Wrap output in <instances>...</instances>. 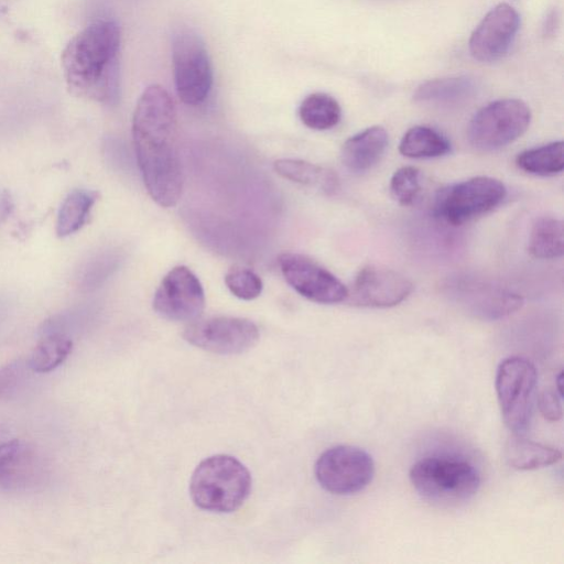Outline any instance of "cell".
<instances>
[{"instance_id": "cell-13", "label": "cell", "mask_w": 564, "mask_h": 564, "mask_svg": "<svg viewBox=\"0 0 564 564\" xmlns=\"http://www.w3.org/2000/svg\"><path fill=\"white\" fill-rule=\"evenodd\" d=\"M446 290L464 310L484 319H497L518 311L523 299L512 290L471 276L453 279Z\"/></svg>"}, {"instance_id": "cell-4", "label": "cell", "mask_w": 564, "mask_h": 564, "mask_svg": "<svg viewBox=\"0 0 564 564\" xmlns=\"http://www.w3.org/2000/svg\"><path fill=\"white\" fill-rule=\"evenodd\" d=\"M410 480L416 492L438 507H458L478 491L480 475L469 462L451 456H429L415 462Z\"/></svg>"}, {"instance_id": "cell-29", "label": "cell", "mask_w": 564, "mask_h": 564, "mask_svg": "<svg viewBox=\"0 0 564 564\" xmlns=\"http://www.w3.org/2000/svg\"><path fill=\"white\" fill-rule=\"evenodd\" d=\"M31 370L28 361L13 360L0 367V401L8 399L21 387Z\"/></svg>"}, {"instance_id": "cell-21", "label": "cell", "mask_w": 564, "mask_h": 564, "mask_svg": "<svg viewBox=\"0 0 564 564\" xmlns=\"http://www.w3.org/2000/svg\"><path fill=\"white\" fill-rule=\"evenodd\" d=\"M399 151L411 159L438 158L451 151V142L433 128L415 126L402 137Z\"/></svg>"}, {"instance_id": "cell-33", "label": "cell", "mask_w": 564, "mask_h": 564, "mask_svg": "<svg viewBox=\"0 0 564 564\" xmlns=\"http://www.w3.org/2000/svg\"><path fill=\"white\" fill-rule=\"evenodd\" d=\"M562 377H563V373L560 372L557 378H556V387H557V394L562 398Z\"/></svg>"}, {"instance_id": "cell-26", "label": "cell", "mask_w": 564, "mask_h": 564, "mask_svg": "<svg viewBox=\"0 0 564 564\" xmlns=\"http://www.w3.org/2000/svg\"><path fill=\"white\" fill-rule=\"evenodd\" d=\"M517 166L533 175L552 176L564 169L563 141H553L518 154Z\"/></svg>"}, {"instance_id": "cell-6", "label": "cell", "mask_w": 564, "mask_h": 564, "mask_svg": "<svg viewBox=\"0 0 564 564\" xmlns=\"http://www.w3.org/2000/svg\"><path fill=\"white\" fill-rule=\"evenodd\" d=\"M175 89L188 106L203 104L213 86L212 61L203 39L191 29L178 30L172 39Z\"/></svg>"}, {"instance_id": "cell-19", "label": "cell", "mask_w": 564, "mask_h": 564, "mask_svg": "<svg viewBox=\"0 0 564 564\" xmlns=\"http://www.w3.org/2000/svg\"><path fill=\"white\" fill-rule=\"evenodd\" d=\"M476 83L468 76L435 78L422 83L414 91L417 102L452 104L474 95Z\"/></svg>"}, {"instance_id": "cell-3", "label": "cell", "mask_w": 564, "mask_h": 564, "mask_svg": "<svg viewBox=\"0 0 564 564\" xmlns=\"http://www.w3.org/2000/svg\"><path fill=\"white\" fill-rule=\"evenodd\" d=\"M251 490L247 467L230 455H213L202 460L192 474L189 495L200 509L227 513L237 510Z\"/></svg>"}, {"instance_id": "cell-16", "label": "cell", "mask_w": 564, "mask_h": 564, "mask_svg": "<svg viewBox=\"0 0 564 564\" xmlns=\"http://www.w3.org/2000/svg\"><path fill=\"white\" fill-rule=\"evenodd\" d=\"M47 477V464L32 445L20 440L0 444V489H35L44 485Z\"/></svg>"}, {"instance_id": "cell-10", "label": "cell", "mask_w": 564, "mask_h": 564, "mask_svg": "<svg viewBox=\"0 0 564 564\" xmlns=\"http://www.w3.org/2000/svg\"><path fill=\"white\" fill-rule=\"evenodd\" d=\"M183 337L203 350L218 355H236L256 345L259 329L247 318L218 316L191 322L183 330Z\"/></svg>"}, {"instance_id": "cell-24", "label": "cell", "mask_w": 564, "mask_h": 564, "mask_svg": "<svg viewBox=\"0 0 564 564\" xmlns=\"http://www.w3.org/2000/svg\"><path fill=\"white\" fill-rule=\"evenodd\" d=\"M299 117L307 128L323 131L334 128L339 122L341 109L333 96L313 93L302 100Z\"/></svg>"}, {"instance_id": "cell-12", "label": "cell", "mask_w": 564, "mask_h": 564, "mask_svg": "<svg viewBox=\"0 0 564 564\" xmlns=\"http://www.w3.org/2000/svg\"><path fill=\"white\" fill-rule=\"evenodd\" d=\"M278 263L284 280L303 297L321 304L346 301L347 288L315 260L295 252H283Z\"/></svg>"}, {"instance_id": "cell-8", "label": "cell", "mask_w": 564, "mask_h": 564, "mask_svg": "<svg viewBox=\"0 0 564 564\" xmlns=\"http://www.w3.org/2000/svg\"><path fill=\"white\" fill-rule=\"evenodd\" d=\"M506 195L499 180L475 176L442 189L435 199V214L452 226H460L495 209Z\"/></svg>"}, {"instance_id": "cell-2", "label": "cell", "mask_w": 564, "mask_h": 564, "mask_svg": "<svg viewBox=\"0 0 564 564\" xmlns=\"http://www.w3.org/2000/svg\"><path fill=\"white\" fill-rule=\"evenodd\" d=\"M121 31L113 20H97L78 32L62 52L63 74L70 91L115 105L120 91Z\"/></svg>"}, {"instance_id": "cell-9", "label": "cell", "mask_w": 564, "mask_h": 564, "mask_svg": "<svg viewBox=\"0 0 564 564\" xmlns=\"http://www.w3.org/2000/svg\"><path fill=\"white\" fill-rule=\"evenodd\" d=\"M314 473L326 491L339 496L354 495L371 482L375 464L362 448L337 445L319 455Z\"/></svg>"}, {"instance_id": "cell-28", "label": "cell", "mask_w": 564, "mask_h": 564, "mask_svg": "<svg viewBox=\"0 0 564 564\" xmlns=\"http://www.w3.org/2000/svg\"><path fill=\"white\" fill-rule=\"evenodd\" d=\"M392 196L403 206L412 205L421 192V173L414 166L398 169L390 180Z\"/></svg>"}, {"instance_id": "cell-14", "label": "cell", "mask_w": 564, "mask_h": 564, "mask_svg": "<svg viewBox=\"0 0 564 564\" xmlns=\"http://www.w3.org/2000/svg\"><path fill=\"white\" fill-rule=\"evenodd\" d=\"M413 284L401 273L381 265L369 264L357 273L347 301L362 307H391L403 302Z\"/></svg>"}, {"instance_id": "cell-7", "label": "cell", "mask_w": 564, "mask_h": 564, "mask_svg": "<svg viewBox=\"0 0 564 564\" xmlns=\"http://www.w3.org/2000/svg\"><path fill=\"white\" fill-rule=\"evenodd\" d=\"M530 108L520 99L495 100L479 109L469 121L467 137L481 151L500 149L520 138L529 128Z\"/></svg>"}, {"instance_id": "cell-30", "label": "cell", "mask_w": 564, "mask_h": 564, "mask_svg": "<svg viewBox=\"0 0 564 564\" xmlns=\"http://www.w3.org/2000/svg\"><path fill=\"white\" fill-rule=\"evenodd\" d=\"M561 397L553 391H543L538 399L542 415L549 421H558L562 417Z\"/></svg>"}, {"instance_id": "cell-15", "label": "cell", "mask_w": 564, "mask_h": 564, "mask_svg": "<svg viewBox=\"0 0 564 564\" xmlns=\"http://www.w3.org/2000/svg\"><path fill=\"white\" fill-rule=\"evenodd\" d=\"M520 28L517 10L508 3L494 7L476 26L469 39L471 56L482 63L502 58L510 50Z\"/></svg>"}, {"instance_id": "cell-20", "label": "cell", "mask_w": 564, "mask_h": 564, "mask_svg": "<svg viewBox=\"0 0 564 564\" xmlns=\"http://www.w3.org/2000/svg\"><path fill=\"white\" fill-rule=\"evenodd\" d=\"M97 198V192L85 188H76L68 193L57 213V236L67 237L77 232L88 221Z\"/></svg>"}, {"instance_id": "cell-1", "label": "cell", "mask_w": 564, "mask_h": 564, "mask_svg": "<svg viewBox=\"0 0 564 564\" xmlns=\"http://www.w3.org/2000/svg\"><path fill=\"white\" fill-rule=\"evenodd\" d=\"M132 140L149 195L162 207L175 206L184 184L177 112L161 85H150L141 94L132 117Z\"/></svg>"}, {"instance_id": "cell-17", "label": "cell", "mask_w": 564, "mask_h": 564, "mask_svg": "<svg viewBox=\"0 0 564 564\" xmlns=\"http://www.w3.org/2000/svg\"><path fill=\"white\" fill-rule=\"evenodd\" d=\"M388 145V133L380 126L369 127L345 141L340 156L352 172H365L376 165Z\"/></svg>"}, {"instance_id": "cell-22", "label": "cell", "mask_w": 564, "mask_h": 564, "mask_svg": "<svg viewBox=\"0 0 564 564\" xmlns=\"http://www.w3.org/2000/svg\"><path fill=\"white\" fill-rule=\"evenodd\" d=\"M528 250L536 259H555L564 251L563 221L554 217L538 218L529 235Z\"/></svg>"}, {"instance_id": "cell-27", "label": "cell", "mask_w": 564, "mask_h": 564, "mask_svg": "<svg viewBox=\"0 0 564 564\" xmlns=\"http://www.w3.org/2000/svg\"><path fill=\"white\" fill-rule=\"evenodd\" d=\"M225 283L231 294L245 301L258 297L263 289L262 280L254 271L238 265L227 271Z\"/></svg>"}, {"instance_id": "cell-11", "label": "cell", "mask_w": 564, "mask_h": 564, "mask_svg": "<svg viewBox=\"0 0 564 564\" xmlns=\"http://www.w3.org/2000/svg\"><path fill=\"white\" fill-rule=\"evenodd\" d=\"M152 304L156 314L167 321L191 323L204 311V289L193 271L177 265L162 279Z\"/></svg>"}, {"instance_id": "cell-23", "label": "cell", "mask_w": 564, "mask_h": 564, "mask_svg": "<svg viewBox=\"0 0 564 564\" xmlns=\"http://www.w3.org/2000/svg\"><path fill=\"white\" fill-rule=\"evenodd\" d=\"M274 171L282 177L303 185L317 186L326 193L336 191V175L322 166L299 160L280 159L273 164Z\"/></svg>"}, {"instance_id": "cell-31", "label": "cell", "mask_w": 564, "mask_h": 564, "mask_svg": "<svg viewBox=\"0 0 564 564\" xmlns=\"http://www.w3.org/2000/svg\"><path fill=\"white\" fill-rule=\"evenodd\" d=\"M13 202L10 194L1 189L0 191V223H2L12 212Z\"/></svg>"}, {"instance_id": "cell-32", "label": "cell", "mask_w": 564, "mask_h": 564, "mask_svg": "<svg viewBox=\"0 0 564 564\" xmlns=\"http://www.w3.org/2000/svg\"><path fill=\"white\" fill-rule=\"evenodd\" d=\"M8 311V302L6 299L0 296V323L6 317Z\"/></svg>"}, {"instance_id": "cell-25", "label": "cell", "mask_w": 564, "mask_h": 564, "mask_svg": "<svg viewBox=\"0 0 564 564\" xmlns=\"http://www.w3.org/2000/svg\"><path fill=\"white\" fill-rule=\"evenodd\" d=\"M72 349L73 341L69 336L61 333H45L26 361L34 372H50L66 360Z\"/></svg>"}, {"instance_id": "cell-5", "label": "cell", "mask_w": 564, "mask_h": 564, "mask_svg": "<svg viewBox=\"0 0 564 564\" xmlns=\"http://www.w3.org/2000/svg\"><path fill=\"white\" fill-rule=\"evenodd\" d=\"M495 384L505 424L513 434L523 435L530 425L535 402V366L524 357H508L497 368Z\"/></svg>"}, {"instance_id": "cell-18", "label": "cell", "mask_w": 564, "mask_h": 564, "mask_svg": "<svg viewBox=\"0 0 564 564\" xmlns=\"http://www.w3.org/2000/svg\"><path fill=\"white\" fill-rule=\"evenodd\" d=\"M505 457L514 469L533 470L557 463L562 453L555 447L527 440L513 434L506 443Z\"/></svg>"}]
</instances>
